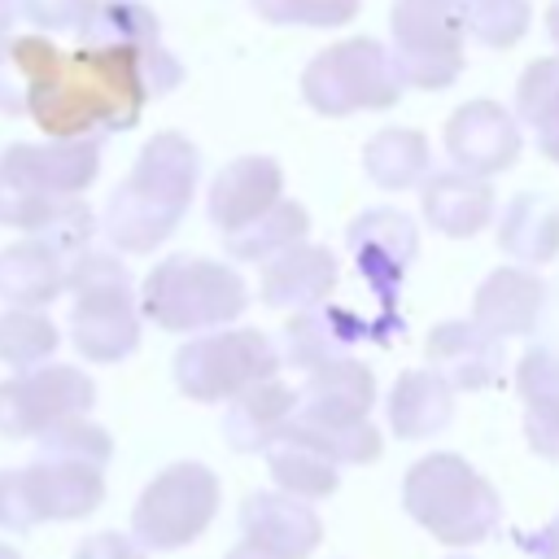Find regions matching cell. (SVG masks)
Masks as SVG:
<instances>
[{"label":"cell","instance_id":"6da1fadb","mask_svg":"<svg viewBox=\"0 0 559 559\" xmlns=\"http://www.w3.org/2000/svg\"><path fill=\"white\" fill-rule=\"evenodd\" d=\"M183 83V66L166 44H79L31 87L22 118L52 140L131 131L153 96Z\"/></svg>","mask_w":559,"mask_h":559},{"label":"cell","instance_id":"7a4b0ae2","mask_svg":"<svg viewBox=\"0 0 559 559\" xmlns=\"http://www.w3.org/2000/svg\"><path fill=\"white\" fill-rule=\"evenodd\" d=\"M100 175V135L22 140L0 153V227L48 236L70 258L92 245L96 214L83 192Z\"/></svg>","mask_w":559,"mask_h":559},{"label":"cell","instance_id":"3957f363","mask_svg":"<svg viewBox=\"0 0 559 559\" xmlns=\"http://www.w3.org/2000/svg\"><path fill=\"white\" fill-rule=\"evenodd\" d=\"M201 183V148L183 131H157L109 192L100 231L118 253H153L175 236Z\"/></svg>","mask_w":559,"mask_h":559},{"label":"cell","instance_id":"277c9868","mask_svg":"<svg viewBox=\"0 0 559 559\" xmlns=\"http://www.w3.org/2000/svg\"><path fill=\"white\" fill-rule=\"evenodd\" d=\"M402 507L432 542L450 550L480 546L502 524L498 489L463 454H450V450H432L406 467Z\"/></svg>","mask_w":559,"mask_h":559},{"label":"cell","instance_id":"5b68a950","mask_svg":"<svg viewBox=\"0 0 559 559\" xmlns=\"http://www.w3.org/2000/svg\"><path fill=\"white\" fill-rule=\"evenodd\" d=\"M66 293H70V345L96 362H122L140 349V301L135 280L127 262L109 249H79L66 266Z\"/></svg>","mask_w":559,"mask_h":559},{"label":"cell","instance_id":"8992f818","mask_svg":"<svg viewBox=\"0 0 559 559\" xmlns=\"http://www.w3.org/2000/svg\"><path fill=\"white\" fill-rule=\"evenodd\" d=\"M135 301L153 328L192 336L236 323L249 306V288L231 262L201 253H170L148 266V275L135 288Z\"/></svg>","mask_w":559,"mask_h":559},{"label":"cell","instance_id":"52a82bcc","mask_svg":"<svg viewBox=\"0 0 559 559\" xmlns=\"http://www.w3.org/2000/svg\"><path fill=\"white\" fill-rule=\"evenodd\" d=\"M301 100L323 118L384 114L402 100V79L389 48L371 35H349L319 48L301 70Z\"/></svg>","mask_w":559,"mask_h":559},{"label":"cell","instance_id":"ba28073f","mask_svg":"<svg viewBox=\"0 0 559 559\" xmlns=\"http://www.w3.org/2000/svg\"><path fill=\"white\" fill-rule=\"evenodd\" d=\"M105 502V467L39 454L26 467L0 472V528L31 533L39 524H74L100 511Z\"/></svg>","mask_w":559,"mask_h":559},{"label":"cell","instance_id":"9c48e42d","mask_svg":"<svg viewBox=\"0 0 559 559\" xmlns=\"http://www.w3.org/2000/svg\"><path fill=\"white\" fill-rule=\"evenodd\" d=\"M170 376H175V389L188 402L210 406V402L236 397L240 389H249L266 376H280V349L262 328L227 323V328L192 332L175 349Z\"/></svg>","mask_w":559,"mask_h":559},{"label":"cell","instance_id":"30bf717a","mask_svg":"<svg viewBox=\"0 0 559 559\" xmlns=\"http://www.w3.org/2000/svg\"><path fill=\"white\" fill-rule=\"evenodd\" d=\"M218 502V472L197 459H175L140 489L131 507V537L144 550H183L214 524Z\"/></svg>","mask_w":559,"mask_h":559},{"label":"cell","instance_id":"8fae6325","mask_svg":"<svg viewBox=\"0 0 559 559\" xmlns=\"http://www.w3.org/2000/svg\"><path fill=\"white\" fill-rule=\"evenodd\" d=\"M463 0H393L389 4V57L402 87L441 92L450 87L463 57Z\"/></svg>","mask_w":559,"mask_h":559},{"label":"cell","instance_id":"7c38bea8","mask_svg":"<svg viewBox=\"0 0 559 559\" xmlns=\"http://www.w3.org/2000/svg\"><path fill=\"white\" fill-rule=\"evenodd\" d=\"M96 380L74 362H39L0 380V437L4 441H35L66 415H92Z\"/></svg>","mask_w":559,"mask_h":559},{"label":"cell","instance_id":"4fadbf2b","mask_svg":"<svg viewBox=\"0 0 559 559\" xmlns=\"http://www.w3.org/2000/svg\"><path fill=\"white\" fill-rule=\"evenodd\" d=\"M441 140H445V153L454 162V170H467V175H480V179H493L502 170H511L524 153V131L515 122V114L498 100H463L445 127H441Z\"/></svg>","mask_w":559,"mask_h":559},{"label":"cell","instance_id":"5bb4252c","mask_svg":"<svg viewBox=\"0 0 559 559\" xmlns=\"http://www.w3.org/2000/svg\"><path fill=\"white\" fill-rule=\"evenodd\" d=\"M546 297H550V288L537 275V266H520V262L493 266L472 293V323L498 341L533 336L546 314Z\"/></svg>","mask_w":559,"mask_h":559},{"label":"cell","instance_id":"9a60e30c","mask_svg":"<svg viewBox=\"0 0 559 559\" xmlns=\"http://www.w3.org/2000/svg\"><path fill=\"white\" fill-rule=\"evenodd\" d=\"M284 197V166L266 153H240L214 170L205 192V218L218 231H236Z\"/></svg>","mask_w":559,"mask_h":559},{"label":"cell","instance_id":"2e32d148","mask_svg":"<svg viewBox=\"0 0 559 559\" xmlns=\"http://www.w3.org/2000/svg\"><path fill=\"white\" fill-rule=\"evenodd\" d=\"M345 245H349V258L358 262V271L393 293L419 253V227L397 205H371L345 227Z\"/></svg>","mask_w":559,"mask_h":559},{"label":"cell","instance_id":"e0dca14e","mask_svg":"<svg viewBox=\"0 0 559 559\" xmlns=\"http://www.w3.org/2000/svg\"><path fill=\"white\" fill-rule=\"evenodd\" d=\"M341 284V262L319 240H297L262 262L258 297L271 310H310L323 306Z\"/></svg>","mask_w":559,"mask_h":559},{"label":"cell","instance_id":"ac0fdd59","mask_svg":"<svg viewBox=\"0 0 559 559\" xmlns=\"http://www.w3.org/2000/svg\"><path fill=\"white\" fill-rule=\"evenodd\" d=\"M424 358L437 376H445V384L459 389H489L502 380L507 367V349L498 336H489L485 328H476L472 319H441L428 328L424 336Z\"/></svg>","mask_w":559,"mask_h":559},{"label":"cell","instance_id":"d6986e66","mask_svg":"<svg viewBox=\"0 0 559 559\" xmlns=\"http://www.w3.org/2000/svg\"><path fill=\"white\" fill-rule=\"evenodd\" d=\"M240 537L275 550L280 559H310L314 546L323 542V520L314 502H301L284 489H253L240 502Z\"/></svg>","mask_w":559,"mask_h":559},{"label":"cell","instance_id":"ffe728a7","mask_svg":"<svg viewBox=\"0 0 559 559\" xmlns=\"http://www.w3.org/2000/svg\"><path fill=\"white\" fill-rule=\"evenodd\" d=\"M419 214L432 231L450 240H472L493 223V188L480 175L467 170H428L419 183Z\"/></svg>","mask_w":559,"mask_h":559},{"label":"cell","instance_id":"44dd1931","mask_svg":"<svg viewBox=\"0 0 559 559\" xmlns=\"http://www.w3.org/2000/svg\"><path fill=\"white\" fill-rule=\"evenodd\" d=\"M66 266H70V253L57 240L39 231L17 236L13 245L0 249V301L48 310L66 293Z\"/></svg>","mask_w":559,"mask_h":559},{"label":"cell","instance_id":"7402d4cb","mask_svg":"<svg viewBox=\"0 0 559 559\" xmlns=\"http://www.w3.org/2000/svg\"><path fill=\"white\" fill-rule=\"evenodd\" d=\"M293 411H297V389L284 384L280 376H266V380L240 389L236 397H227L223 437L236 454H262L288 428Z\"/></svg>","mask_w":559,"mask_h":559},{"label":"cell","instance_id":"603a6c76","mask_svg":"<svg viewBox=\"0 0 559 559\" xmlns=\"http://www.w3.org/2000/svg\"><path fill=\"white\" fill-rule=\"evenodd\" d=\"M384 419L397 441H428L454 419V389L432 367H411L393 380L384 397Z\"/></svg>","mask_w":559,"mask_h":559},{"label":"cell","instance_id":"cb8c5ba5","mask_svg":"<svg viewBox=\"0 0 559 559\" xmlns=\"http://www.w3.org/2000/svg\"><path fill=\"white\" fill-rule=\"evenodd\" d=\"M380 384L371 367L354 354H341L314 371H306V384L297 389V411L323 415V419H367L376 411Z\"/></svg>","mask_w":559,"mask_h":559},{"label":"cell","instance_id":"d4e9b609","mask_svg":"<svg viewBox=\"0 0 559 559\" xmlns=\"http://www.w3.org/2000/svg\"><path fill=\"white\" fill-rule=\"evenodd\" d=\"M498 249L520 266L559 258V201L546 192H515L498 218Z\"/></svg>","mask_w":559,"mask_h":559},{"label":"cell","instance_id":"484cf974","mask_svg":"<svg viewBox=\"0 0 559 559\" xmlns=\"http://www.w3.org/2000/svg\"><path fill=\"white\" fill-rule=\"evenodd\" d=\"M515 122L533 135L537 153L559 166V52L537 57L515 79Z\"/></svg>","mask_w":559,"mask_h":559},{"label":"cell","instance_id":"4316f807","mask_svg":"<svg viewBox=\"0 0 559 559\" xmlns=\"http://www.w3.org/2000/svg\"><path fill=\"white\" fill-rule=\"evenodd\" d=\"M262 459H266L271 485L293 493V498H301V502H319V498H332L341 489V467L328 454H319L314 445H306L301 437H293V432H280L262 450Z\"/></svg>","mask_w":559,"mask_h":559},{"label":"cell","instance_id":"83f0119b","mask_svg":"<svg viewBox=\"0 0 559 559\" xmlns=\"http://www.w3.org/2000/svg\"><path fill=\"white\" fill-rule=\"evenodd\" d=\"M432 166L428 153V135L415 127H380L367 144H362V170L376 188L384 192H402L415 188Z\"/></svg>","mask_w":559,"mask_h":559},{"label":"cell","instance_id":"f1b7e54d","mask_svg":"<svg viewBox=\"0 0 559 559\" xmlns=\"http://www.w3.org/2000/svg\"><path fill=\"white\" fill-rule=\"evenodd\" d=\"M293 437H301L306 445H314L319 454H328L336 467H362V463H376L380 450H384V432L380 424L367 415V419H323V415H306V411H293L288 428Z\"/></svg>","mask_w":559,"mask_h":559},{"label":"cell","instance_id":"f546056e","mask_svg":"<svg viewBox=\"0 0 559 559\" xmlns=\"http://www.w3.org/2000/svg\"><path fill=\"white\" fill-rule=\"evenodd\" d=\"M310 236V210L293 197H280L271 210H262L258 218H249L245 227L236 231H223V245H227V258L231 262H266L275 258L280 249L297 245Z\"/></svg>","mask_w":559,"mask_h":559},{"label":"cell","instance_id":"4dcf8cb0","mask_svg":"<svg viewBox=\"0 0 559 559\" xmlns=\"http://www.w3.org/2000/svg\"><path fill=\"white\" fill-rule=\"evenodd\" d=\"M57 57H61V48L44 31L4 35L0 39V114H22L31 87L57 66Z\"/></svg>","mask_w":559,"mask_h":559},{"label":"cell","instance_id":"1f68e13d","mask_svg":"<svg viewBox=\"0 0 559 559\" xmlns=\"http://www.w3.org/2000/svg\"><path fill=\"white\" fill-rule=\"evenodd\" d=\"M280 362L297 367V371H314L341 354H349L345 332L336 328V314L328 306H310V310H293L288 323L280 328Z\"/></svg>","mask_w":559,"mask_h":559},{"label":"cell","instance_id":"d6a6232c","mask_svg":"<svg viewBox=\"0 0 559 559\" xmlns=\"http://www.w3.org/2000/svg\"><path fill=\"white\" fill-rule=\"evenodd\" d=\"M79 44H162V22L144 0H92L87 22L74 31Z\"/></svg>","mask_w":559,"mask_h":559},{"label":"cell","instance_id":"836d02e7","mask_svg":"<svg viewBox=\"0 0 559 559\" xmlns=\"http://www.w3.org/2000/svg\"><path fill=\"white\" fill-rule=\"evenodd\" d=\"M57 345H61V332L44 310H31V306L0 310V362L4 367H13V371L39 367L57 354Z\"/></svg>","mask_w":559,"mask_h":559},{"label":"cell","instance_id":"e575fe53","mask_svg":"<svg viewBox=\"0 0 559 559\" xmlns=\"http://www.w3.org/2000/svg\"><path fill=\"white\" fill-rule=\"evenodd\" d=\"M533 26L528 0H463V35L489 52L515 48Z\"/></svg>","mask_w":559,"mask_h":559},{"label":"cell","instance_id":"d590c367","mask_svg":"<svg viewBox=\"0 0 559 559\" xmlns=\"http://www.w3.org/2000/svg\"><path fill=\"white\" fill-rule=\"evenodd\" d=\"M35 441H39V454H57V459H79L96 467H109L114 459V437L92 415H66L52 428H44Z\"/></svg>","mask_w":559,"mask_h":559},{"label":"cell","instance_id":"8d00e7d4","mask_svg":"<svg viewBox=\"0 0 559 559\" xmlns=\"http://www.w3.org/2000/svg\"><path fill=\"white\" fill-rule=\"evenodd\" d=\"M249 4L266 26H310V31H336L362 9V0H249Z\"/></svg>","mask_w":559,"mask_h":559},{"label":"cell","instance_id":"74e56055","mask_svg":"<svg viewBox=\"0 0 559 559\" xmlns=\"http://www.w3.org/2000/svg\"><path fill=\"white\" fill-rule=\"evenodd\" d=\"M524 441L537 459L559 463V393L524 397Z\"/></svg>","mask_w":559,"mask_h":559},{"label":"cell","instance_id":"f35d334b","mask_svg":"<svg viewBox=\"0 0 559 559\" xmlns=\"http://www.w3.org/2000/svg\"><path fill=\"white\" fill-rule=\"evenodd\" d=\"M17 13L44 35H66L87 22L92 0H17Z\"/></svg>","mask_w":559,"mask_h":559},{"label":"cell","instance_id":"ab89813d","mask_svg":"<svg viewBox=\"0 0 559 559\" xmlns=\"http://www.w3.org/2000/svg\"><path fill=\"white\" fill-rule=\"evenodd\" d=\"M515 389H520V402H524V397L559 393V349L533 345V349L515 362Z\"/></svg>","mask_w":559,"mask_h":559},{"label":"cell","instance_id":"60d3db41","mask_svg":"<svg viewBox=\"0 0 559 559\" xmlns=\"http://www.w3.org/2000/svg\"><path fill=\"white\" fill-rule=\"evenodd\" d=\"M70 559H148V550L131 537V533H118V528H100L92 537H83L74 546Z\"/></svg>","mask_w":559,"mask_h":559},{"label":"cell","instance_id":"b9f144b4","mask_svg":"<svg viewBox=\"0 0 559 559\" xmlns=\"http://www.w3.org/2000/svg\"><path fill=\"white\" fill-rule=\"evenodd\" d=\"M515 546H520L524 555H533V559H559V511H555L542 528L515 533Z\"/></svg>","mask_w":559,"mask_h":559},{"label":"cell","instance_id":"7bdbcfd3","mask_svg":"<svg viewBox=\"0 0 559 559\" xmlns=\"http://www.w3.org/2000/svg\"><path fill=\"white\" fill-rule=\"evenodd\" d=\"M223 559H280L275 550H266V546H258V542H249V537H240Z\"/></svg>","mask_w":559,"mask_h":559},{"label":"cell","instance_id":"ee69618b","mask_svg":"<svg viewBox=\"0 0 559 559\" xmlns=\"http://www.w3.org/2000/svg\"><path fill=\"white\" fill-rule=\"evenodd\" d=\"M13 22H17V0H0V39L13 31Z\"/></svg>","mask_w":559,"mask_h":559},{"label":"cell","instance_id":"f6af8a7d","mask_svg":"<svg viewBox=\"0 0 559 559\" xmlns=\"http://www.w3.org/2000/svg\"><path fill=\"white\" fill-rule=\"evenodd\" d=\"M546 35L559 48V0H550V9H546Z\"/></svg>","mask_w":559,"mask_h":559},{"label":"cell","instance_id":"bcb514c9","mask_svg":"<svg viewBox=\"0 0 559 559\" xmlns=\"http://www.w3.org/2000/svg\"><path fill=\"white\" fill-rule=\"evenodd\" d=\"M0 559H22V550H17V546H9V542H0Z\"/></svg>","mask_w":559,"mask_h":559},{"label":"cell","instance_id":"7dc6e473","mask_svg":"<svg viewBox=\"0 0 559 559\" xmlns=\"http://www.w3.org/2000/svg\"><path fill=\"white\" fill-rule=\"evenodd\" d=\"M445 559H472V555H463V550H454V555H445Z\"/></svg>","mask_w":559,"mask_h":559}]
</instances>
